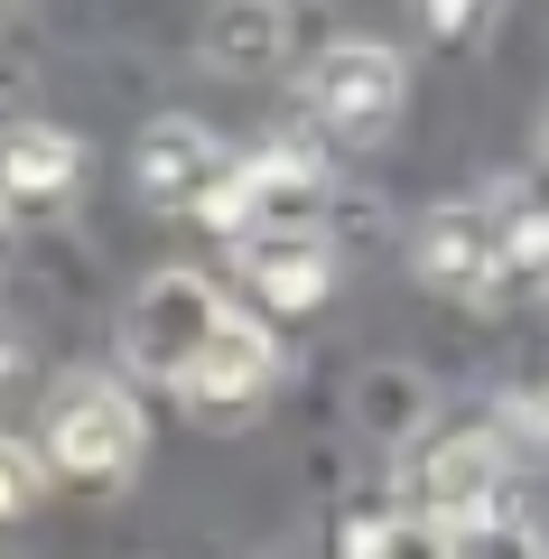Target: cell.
Segmentation results:
<instances>
[{
  "label": "cell",
  "instance_id": "obj_1",
  "mask_svg": "<svg viewBox=\"0 0 549 559\" xmlns=\"http://www.w3.org/2000/svg\"><path fill=\"white\" fill-rule=\"evenodd\" d=\"M38 466L75 485H121L140 466V401L112 373H65L38 411Z\"/></svg>",
  "mask_w": 549,
  "mask_h": 559
},
{
  "label": "cell",
  "instance_id": "obj_2",
  "mask_svg": "<svg viewBox=\"0 0 549 559\" xmlns=\"http://www.w3.org/2000/svg\"><path fill=\"white\" fill-rule=\"evenodd\" d=\"M215 318H224V299H215L205 271H158V280H140L131 308H121V355H131V373L177 382L196 364V345L215 336Z\"/></svg>",
  "mask_w": 549,
  "mask_h": 559
},
{
  "label": "cell",
  "instance_id": "obj_3",
  "mask_svg": "<svg viewBox=\"0 0 549 559\" xmlns=\"http://www.w3.org/2000/svg\"><path fill=\"white\" fill-rule=\"evenodd\" d=\"M493 503H503V448L485 429H447L410 457V522H429L438 540L493 522Z\"/></svg>",
  "mask_w": 549,
  "mask_h": 559
},
{
  "label": "cell",
  "instance_id": "obj_4",
  "mask_svg": "<svg viewBox=\"0 0 549 559\" xmlns=\"http://www.w3.org/2000/svg\"><path fill=\"white\" fill-rule=\"evenodd\" d=\"M401 94H410V75H401V57L382 38H335L308 75V112L335 140H382L401 121Z\"/></svg>",
  "mask_w": 549,
  "mask_h": 559
},
{
  "label": "cell",
  "instance_id": "obj_5",
  "mask_svg": "<svg viewBox=\"0 0 549 559\" xmlns=\"http://www.w3.org/2000/svg\"><path fill=\"white\" fill-rule=\"evenodd\" d=\"M271 373H279L271 326H252V318H234V308H224V318H215V336L196 345V364H187V373H177L168 392L187 401L196 419H242L261 392H271Z\"/></svg>",
  "mask_w": 549,
  "mask_h": 559
},
{
  "label": "cell",
  "instance_id": "obj_6",
  "mask_svg": "<svg viewBox=\"0 0 549 559\" xmlns=\"http://www.w3.org/2000/svg\"><path fill=\"white\" fill-rule=\"evenodd\" d=\"M131 178H140V197H150L158 215H205V197L234 178V159H224V140L205 131V121L168 112V121H150V131H140Z\"/></svg>",
  "mask_w": 549,
  "mask_h": 559
},
{
  "label": "cell",
  "instance_id": "obj_7",
  "mask_svg": "<svg viewBox=\"0 0 549 559\" xmlns=\"http://www.w3.org/2000/svg\"><path fill=\"white\" fill-rule=\"evenodd\" d=\"M205 215L224 224V234H317V168L298 159V150H271V159L234 168V178L205 197Z\"/></svg>",
  "mask_w": 549,
  "mask_h": 559
},
{
  "label": "cell",
  "instance_id": "obj_8",
  "mask_svg": "<svg viewBox=\"0 0 549 559\" xmlns=\"http://www.w3.org/2000/svg\"><path fill=\"white\" fill-rule=\"evenodd\" d=\"M419 280L429 289H447V299H485L493 280H503V224L485 215V205H438L429 224H419Z\"/></svg>",
  "mask_w": 549,
  "mask_h": 559
},
{
  "label": "cell",
  "instance_id": "obj_9",
  "mask_svg": "<svg viewBox=\"0 0 549 559\" xmlns=\"http://www.w3.org/2000/svg\"><path fill=\"white\" fill-rule=\"evenodd\" d=\"M242 280H252L271 308L298 318V308L326 299V242H317V234H252V242H242Z\"/></svg>",
  "mask_w": 549,
  "mask_h": 559
},
{
  "label": "cell",
  "instance_id": "obj_10",
  "mask_svg": "<svg viewBox=\"0 0 549 559\" xmlns=\"http://www.w3.org/2000/svg\"><path fill=\"white\" fill-rule=\"evenodd\" d=\"M75 168H84V150H75L65 131H20V140H10V159H0V197H10V215H20V205L65 197Z\"/></svg>",
  "mask_w": 549,
  "mask_h": 559
},
{
  "label": "cell",
  "instance_id": "obj_11",
  "mask_svg": "<svg viewBox=\"0 0 549 559\" xmlns=\"http://www.w3.org/2000/svg\"><path fill=\"white\" fill-rule=\"evenodd\" d=\"M205 57H215L224 75H261V66L279 57V10L271 0H224L215 20H205Z\"/></svg>",
  "mask_w": 549,
  "mask_h": 559
},
{
  "label": "cell",
  "instance_id": "obj_12",
  "mask_svg": "<svg viewBox=\"0 0 549 559\" xmlns=\"http://www.w3.org/2000/svg\"><path fill=\"white\" fill-rule=\"evenodd\" d=\"M354 559H447V540L429 522H410V513H382V522L354 532Z\"/></svg>",
  "mask_w": 549,
  "mask_h": 559
},
{
  "label": "cell",
  "instance_id": "obj_13",
  "mask_svg": "<svg viewBox=\"0 0 549 559\" xmlns=\"http://www.w3.org/2000/svg\"><path fill=\"white\" fill-rule=\"evenodd\" d=\"M38 495H47V466H38V448H20V439H0V522H20V513H38Z\"/></svg>",
  "mask_w": 549,
  "mask_h": 559
},
{
  "label": "cell",
  "instance_id": "obj_14",
  "mask_svg": "<svg viewBox=\"0 0 549 559\" xmlns=\"http://www.w3.org/2000/svg\"><path fill=\"white\" fill-rule=\"evenodd\" d=\"M512 419H522L530 439L549 448V373H540V382H522V392H512Z\"/></svg>",
  "mask_w": 549,
  "mask_h": 559
},
{
  "label": "cell",
  "instance_id": "obj_15",
  "mask_svg": "<svg viewBox=\"0 0 549 559\" xmlns=\"http://www.w3.org/2000/svg\"><path fill=\"white\" fill-rule=\"evenodd\" d=\"M466 10H475V0H429V20H438V28H456Z\"/></svg>",
  "mask_w": 549,
  "mask_h": 559
},
{
  "label": "cell",
  "instance_id": "obj_16",
  "mask_svg": "<svg viewBox=\"0 0 549 559\" xmlns=\"http://www.w3.org/2000/svg\"><path fill=\"white\" fill-rule=\"evenodd\" d=\"M10 234H20V215H10V197H0V261H10Z\"/></svg>",
  "mask_w": 549,
  "mask_h": 559
},
{
  "label": "cell",
  "instance_id": "obj_17",
  "mask_svg": "<svg viewBox=\"0 0 549 559\" xmlns=\"http://www.w3.org/2000/svg\"><path fill=\"white\" fill-rule=\"evenodd\" d=\"M10 364H20V345H0V373H10Z\"/></svg>",
  "mask_w": 549,
  "mask_h": 559
},
{
  "label": "cell",
  "instance_id": "obj_18",
  "mask_svg": "<svg viewBox=\"0 0 549 559\" xmlns=\"http://www.w3.org/2000/svg\"><path fill=\"white\" fill-rule=\"evenodd\" d=\"M540 140H549V112H540Z\"/></svg>",
  "mask_w": 549,
  "mask_h": 559
}]
</instances>
